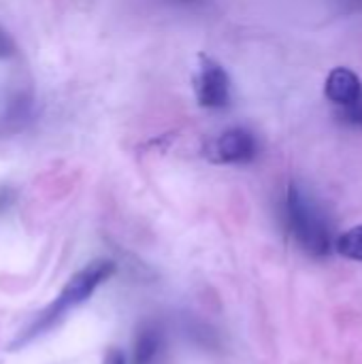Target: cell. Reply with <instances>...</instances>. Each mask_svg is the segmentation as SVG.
Instances as JSON below:
<instances>
[{"label": "cell", "mask_w": 362, "mask_h": 364, "mask_svg": "<svg viewBox=\"0 0 362 364\" xmlns=\"http://www.w3.org/2000/svg\"><path fill=\"white\" fill-rule=\"evenodd\" d=\"M115 275V262L107 260V258H98L90 264H85L81 271H77L66 286L62 288V292L43 309L34 316V320L30 324H26L17 337L9 343L11 352H19L26 346L34 343L38 337L47 335L51 328H55L73 309H77L79 305H83L107 279H111Z\"/></svg>", "instance_id": "1"}, {"label": "cell", "mask_w": 362, "mask_h": 364, "mask_svg": "<svg viewBox=\"0 0 362 364\" xmlns=\"http://www.w3.org/2000/svg\"><path fill=\"white\" fill-rule=\"evenodd\" d=\"M284 222L305 254L314 258H324L331 254L333 239L326 215L312 198V194H307L299 183H290L286 190Z\"/></svg>", "instance_id": "2"}, {"label": "cell", "mask_w": 362, "mask_h": 364, "mask_svg": "<svg viewBox=\"0 0 362 364\" xmlns=\"http://www.w3.org/2000/svg\"><path fill=\"white\" fill-rule=\"evenodd\" d=\"M324 96L333 105L339 124L362 130V81L352 68H333L324 83Z\"/></svg>", "instance_id": "3"}, {"label": "cell", "mask_w": 362, "mask_h": 364, "mask_svg": "<svg viewBox=\"0 0 362 364\" xmlns=\"http://www.w3.org/2000/svg\"><path fill=\"white\" fill-rule=\"evenodd\" d=\"M203 156L213 164H247L258 156V141L247 128H228L203 147Z\"/></svg>", "instance_id": "4"}, {"label": "cell", "mask_w": 362, "mask_h": 364, "mask_svg": "<svg viewBox=\"0 0 362 364\" xmlns=\"http://www.w3.org/2000/svg\"><path fill=\"white\" fill-rule=\"evenodd\" d=\"M198 62L201 68L194 79L198 105L203 109H226L230 105V77L226 68L205 53L198 55Z\"/></svg>", "instance_id": "5"}, {"label": "cell", "mask_w": 362, "mask_h": 364, "mask_svg": "<svg viewBox=\"0 0 362 364\" xmlns=\"http://www.w3.org/2000/svg\"><path fill=\"white\" fill-rule=\"evenodd\" d=\"M162 348V333L158 326H145L134 341V364H154Z\"/></svg>", "instance_id": "6"}, {"label": "cell", "mask_w": 362, "mask_h": 364, "mask_svg": "<svg viewBox=\"0 0 362 364\" xmlns=\"http://www.w3.org/2000/svg\"><path fill=\"white\" fill-rule=\"evenodd\" d=\"M335 252L348 260L362 262V224L346 230L337 241H335Z\"/></svg>", "instance_id": "7"}, {"label": "cell", "mask_w": 362, "mask_h": 364, "mask_svg": "<svg viewBox=\"0 0 362 364\" xmlns=\"http://www.w3.org/2000/svg\"><path fill=\"white\" fill-rule=\"evenodd\" d=\"M15 55V43L9 36V32L0 26V60H9Z\"/></svg>", "instance_id": "8"}, {"label": "cell", "mask_w": 362, "mask_h": 364, "mask_svg": "<svg viewBox=\"0 0 362 364\" xmlns=\"http://www.w3.org/2000/svg\"><path fill=\"white\" fill-rule=\"evenodd\" d=\"M107 364H126V360H124L119 350H111L109 356H107Z\"/></svg>", "instance_id": "9"}, {"label": "cell", "mask_w": 362, "mask_h": 364, "mask_svg": "<svg viewBox=\"0 0 362 364\" xmlns=\"http://www.w3.org/2000/svg\"><path fill=\"white\" fill-rule=\"evenodd\" d=\"M339 2H344L352 9H362V0H339Z\"/></svg>", "instance_id": "10"}, {"label": "cell", "mask_w": 362, "mask_h": 364, "mask_svg": "<svg viewBox=\"0 0 362 364\" xmlns=\"http://www.w3.org/2000/svg\"><path fill=\"white\" fill-rule=\"evenodd\" d=\"M175 2H179V4H194V2H198V0H175Z\"/></svg>", "instance_id": "11"}]
</instances>
